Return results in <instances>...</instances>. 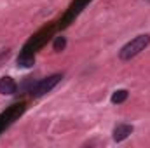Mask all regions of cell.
<instances>
[{
	"label": "cell",
	"instance_id": "obj_1",
	"mask_svg": "<svg viewBox=\"0 0 150 148\" xmlns=\"http://www.w3.org/2000/svg\"><path fill=\"white\" fill-rule=\"evenodd\" d=\"M149 45H150V35H138L119 51V58L122 61H129V59L136 58L142 51H145Z\"/></svg>",
	"mask_w": 150,
	"mask_h": 148
},
{
	"label": "cell",
	"instance_id": "obj_2",
	"mask_svg": "<svg viewBox=\"0 0 150 148\" xmlns=\"http://www.w3.org/2000/svg\"><path fill=\"white\" fill-rule=\"evenodd\" d=\"M59 80H61V75L59 73H54V75H51V77H45V78L38 80L35 85H32L30 94H32L33 98H40V96L51 92V91L59 84Z\"/></svg>",
	"mask_w": 150,
	"mask_h": 148
},
{
	"label": "cell",
	"instance_id": "obj_3",
	"mask_svg": "<svg viewBox=\"0 0 150 148\" xmlns=\"http://www.w3.org/2000/svg\"><path fill=\"white\" fill-rule=\"evenodd\" d=\"M133 131H134V127L131 124H117L115 129H113V136H112L113 141H117V143L124 141L126 138H129L133 134Z\"/></svg>",
	"mask_w": 150,
	"mask_h": 148
},
{
	"label": "cell",
	"instance_id": "obj_4",
	"mask_svg": "<svg viewBox=\"0 0 150 148\" xmlns=\"http://www.w3.org/2000/svg\"><path fill=\"white\" fill-rule=\"evenodd\" d=\"M18 91V85L12 77H2L0 78V94L2 96H11Z\"/></svg>",
	"mask_w": 150,
	"mask_h": 148
},
{
	"label": "cell",
	"instance_id": "obj_5",
	"mask_svg": "<svg viewBox=\"0 0 150 148\" xmlns=\"http://www.w3.org/2000/svg\"><path fill=\"white\" fill-rule=\"evenodd\" d=\"M35 63V54L30 52H21L18 58V68H30Z\"/></svg>",
	"mask_w": 150,
	"mask_h": 148
},
{
	"label": "cell",
	"instance_id": "obj_6",
	"mask_svg": "<svg viewBox=\"0 0 150 148\" xmlns=\"http://www.w3.org/2000/svg\"><path fill=\"white\" fill-rule=\"evenodd\" d=\"M127 96H129V92H127L126 89H119V91H115L112 94L110 101H112L113 105H120V103H124V101L127 99Z\"/></svg>",
	"mask_w": 150,
	"mask_h": 148
},
{
	"label": "cell",
	"instance_id": "obj_7",
	"mask_svg": "<svg viewBox=\"0 0 150 148\" xmlns=\"http://www.w3.org/2000/svg\"><path fill=\"white\" fill-rule=\"evenodd\" d=\"M65 47H67V38L65 37H56L54 44H52V49H54L56 52H61V51H65Z\"/></svg>",
	"mask_w": 150,
	"mask_h": 148
}]
</instances>
